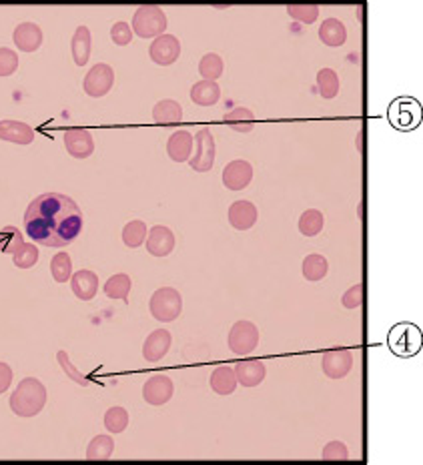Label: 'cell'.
Instances as JSON below:
<instances>
[{
	"instance_id": "6da1fadb",
	"label": "cell",
	"mask_w": 423,
	"mask_h": 465,
	"mask_svg": "<svg viewBox=\"0 0 423 465\" xmlns=\"http://www.w3.org/2000/svg\"><path fill=\"white\" fill-rule=\"evenodd\" d=\"M24 231L43 247H67L82 231V211L67 195H40L24 213Z\"/></svg>"
},
{
	"instance_id": "7a4b0ae2",
	"label": "cell",
	"mask_w": 423,
	"mask_h": 465,
	"mask_svg": "<svg viewBox=\"0 0 423 465\" xmlns=\"http://www.w3.org/2000/svg\"><path fill=\"white\" fill-rule=\"evenodd\" d=\"M46 405V387L35 379H23L11 395V409L18 417H35Z\"/></svg>"
},
{
	"instance_id": "3957f363",
	"label": "cell",
	"mask_w": 423,
	"mask_h": 465,
	"mask_svg": "<svg viewBox=\"0 0 423 465\" xmlns=\"http://www.w3.org/2000/svg\"><path fill=\"white\" fill-rule=\"evenodd\" d=\"M388 347L397 357H413L422 351V329L413 323H397L388 335Z\"/></svg>"
},
{
	"instance_id": "277c9868",
	"label": "cell",
	"mask_w": 423,
	"mask_h": 465,
	"mask_svg": "<svg viewBox=\"0 0 423 465\" xmlns=\"http://www.w3.org/2000/svg\"><path fill=\"white\" fill-rule=\"evenodd\" d=\"M150 315L160 321V323H171L181 315L183 311V297L172 287H163L157 289L150 297Z\"/></svg>"
},
{
	"instance_id": "5b68a950",
	"label": "cell",
	"mask_w": 423,
	"mask_h": 465,
	"mask_svg": "<svg viewBox=\"0 0 423 465\" xmlns=\"http://www.w3.org/2000/svg\"><path fill=\"white\" fill-rule=\"evenodd\" d=\"M388 119L397 131H412L422 125V102L403 97L389 104Z\"/></svg>"
},
{
	"instance_id": "8992f818",
	"label": "cell",
	"mask_w": 423,
	"mask_h": 465,
	"mask_svg": "<svg viewBox=\"0 0 423 465\" xmlns=\"http://www.w3.org/2000/svg\"><path fill=\"white\" fill-rule=\"evenodd\" d=\"M133 31L141 38H157L167 31V14L159 6H141L133 16Z\"/></svg>"
},
{
	"instance_id": "52a82bcc",
	"label": "cell",
	"mask_w": 423,
	"mask_h": 465,
	"mask_svg": "<svg viewBox=\"0 0 423 465\" xmlns=\"http://www.w3.org/2000/svg\"><path fill=\"white\" fill-rule=\"evenodd\" d=\"M259 345V329L251 321H237L229 331V349L235 355H251Z\"/></svg>"
},
{
	"instance_id": "ba28073f",
	"label": "cell",
	"mask_w": 423,
	"mask_h": 465,
	"mask_svg": "<svg viewBox=\"0 0 423 465\" xmlns=\"http://www.w3.org/2000/svg\"><path fill=\"white\" fill-rule=\"evenodd\" d=\"M194 153L189 159L191 169L197 173H209L215 165V138L209 128H201L194 135Z\"/></svg>"
},
{
	"instance_id": "9c48e42d",
	"label": "cell",
	"mask_w": 423,
	"mask_h": 465,
	"mask_svg": "<svg viewBox=\"0 0 423 465\" xmlns=\"http://www.w3.org/2000/svg\"><path fill=\"white\" fill-rule=\"evenodd\" d=\"M115 84V70L109 67V65H94V67L87 72L84 82H82V89L84 92L92 97V99H101L106 92L113 89Z\"/></svg>"
},
{
	"instance_id": "30bf717a",
	"label": "cell",
	"mask_w": 423,
	"mask_h": 465,
	"mask_svg": "<svg viewBox=\"0 0 423 465\" xmlns=\"http://www.w3.org/2000/svg\"><path fill=\"white\" fill-rule=\"evenodd\" d=\"M149 57L153 62H157L160 67H169L177 58L181 57V43L177 36L172 34H160L153 40L149 48Z\"/></svg>"
},
{
	"instance_id": "8fae6325",
	"label": "cell",
	"mask_w": 423,
	"mask_h": 465,
	"mask_svg": "<svg viewBox=\"0 0 423 465\" xmlns=\"http://www.w3.org/2000/svg\"><path fill=\"white\" fill-rule=\"evenodd\" d=\"M321 367L329 379H344L353 369V355L347 349H333L323 355Z\"/></svg>"
},
{
	"instance_id": "7c38bea8",
	"label": "cell",
	"mask_w": 423,
	"mask_h": 465,
	"mask_svg": "<svg viewBox=\"0 0 423 465\" xmlns=\"http://www.w3.org/2000/svg\"><path fill=\"white\" fill-rule=\"evenodd\" d=\"M253 181V167L247 160H231L229 165L223 169V185L229 191H243L247 189Z\"/></svg>"
},
{
	"instance_id": "4fadbf2b",
	"label": "cell",
	"mask_w": 423,
	"mask_h": 465,
	"mask_svg": "<svg viewBox=\"0 0 423 465\" xmlns=\"http://www.w3.org/2000/svg\"><path fill=\"white\" fill-rule=\"evenodd\" d=\"M65 148L75 159H89L94 153V141L87 128H69L65 131Z\"/></svg>"
},
{
	"instance_id": "5bb4252c",
	"label": "cell",
	"mask_w": 423,
	"mask_h": 465,
	"mask_svg": "<svg viewBox=\"0 0 423 465\" xmlns=\"http://www.w3.org/2000/svg\"><path fill=\"white\" fill-rule=\"evenodd\" d=\"M175 393L171 377L167 375H153L143 387V398L149 405H165Z\"/></svg>"
},
{
	"instance_id": "9a60e30c",
	"label": "cell",
	"mask_w": 423,
	"mask_h": 465,
	"mask_svg": "<svg viewBox=\"0 0 423 465\" xmlns=\"http://www.w3.org/2000/svg\"><path fill=\"white\" fill-rule=\"evenodd\" d=\"M172 345V337L171 333L167 329H157L150 333L149 337L145 339V345H143V357L145 361H150V363H157L160 361Z\"/></svg>"
},
{
	"instance_id": "2e32d148",
	"label": "cell",
	"mask_w": 423,
	"mask_h": 465,
	"mask_svg": "<svg viewBox=\"0 0 423 465\" xmlns=\"http://www.w3.org/2000/svg\"><path fill=\"white\" fill-rule=\"evenodd\" d=\"M12 40L18 50L23 53H35L38 46L43 45V31L35 23L18 24L12 33Z\"/></svg>"
},
{
	"instance_id": "e0dca14e",
	"label": "cell",
	"mask_w": 423,
	"mask_h": 465,
	"mask_svg": "<svg viewBox=\"0 0 423 465\" xmlns=\"http://www.w3.org/2000/svg\"><path fill=\"white\" fill-rule=\"evenodd\" d=\"M175 249V235L171 229L157 227L150 229V233H147V251L153 257H167L171 255Z\"/></svg>"
},
{
	"instance_id": "ac0fdd59",
	"label": "cell",
	"mask_w": 423,
	"mask_h": 465,
	"mask_svg": "<svg viewBox=\"0 0 423 465\" xmlns=\"http://www.w3.org/2000/svg\"><path fill=\"white\" fill-rule=\"evenodd\" d=\"M257 207L251 201H235L229 207V223L237 231H249L257 223Z\"/></svg>"
},
{
	"instance_id": "d6986e66",
	"label": "cell",
	"mask_w": 423,
	"mask_h": 465,
	"mask_svg": "<svg viewBox=\"0 0 423 465\" xmlns=\"http://www.w3.org/2000/svg\"><path fill=\"white\" fill-rule=\"evenodd\" d=\"M194 136L189 131H175L167 141V153L175 163H187L193 153Z\"/></svg>"
},
{
	"instance_id": "ffe728a7",
	"label": "cell",
	"mask_w": 423,
	"mask_h": 465,
	"mask_svg": "<svg viewBox=\"0 0 423 465\" xmlns=\"http://www.w3.org/2000/svg\"><path fill=\"white\" fill-rule=\"evenodd\" d=\"M0 141H9L14 145H31L35 141L33 126L21 121H0Z\"/></svg>"
},
{
	"instance_id": "44dd1931",
	"label": "cell",
	"mask_w": 423,
	"mask_h": 465,
	"mask_svg": "<svg viewBox=\"0 0 423 465\" xmlns=\"http://www.w3.org/2000/svg\"><path fill=\"white\" fill-rule=\"evenodd\" d=\"M70 287H72V293L79 297L80 301H91L99 291V277H97V273L82 269L70 277Z\"/></svg>"
},
{
	"instance_id": "7402d4cb",
	"label": "cell",
	"mask_w": 423,
	"mask_h": 465,
	"mask_svg": "<svg viewBox=\"0 0 423 465\" xmlns=\"http://www.w3.org/2000/svg\"><path fill=\"white\" fill-rule=\"evenodd\" d=\"M235 375H237V383L243 387H257L263 383L267 369L261 361L251 359V361H239L235 365Z\"/></svg>"
},
{
	"instance_id": "603a6c76",
	"label": "cell",
	"mask_w": 423,
	"mask_h": 465,
	"mask_svg": "<svg viewBox=\"0 0 423 465\" xmlns=\"http://www.w3.org/2000/svg\"><path fill=\"white\" fill-rule=\"evenodd\" d=\"M91 31L89 26L80 24L79 28L75 31V36H72V43H70V48H72V58L79 67H84L91 58Z\"/></svg>"
},
{
	"instance_id": "cb8c5ba5",
	"label": "cell",
	"mask_w": 423,
	"mask_h": 465,
	"mask_svg": "<svg viewBox=\"0 0 423 465\" xmlns=\"http://www.w3.org/2000/svg\"><path fill=\"white\" fill-rule=\"evenodd\" d=\"M191 99L194 104H201V106H213L217 104L221 99V87L213 80H201V82H194L193 89H191Z\"/></svg>"
},
{
	"instance_id": "d4e9b609",
	"label": "cell",
	"mask_w": 423,
	"mask_h": 465,
	"mask_svg": "<svg viewBox=\"0 0 423 465\" xmlns=\"http://www.w3.org/2000/svg\"><path fill=\"white\" fill-rule=\"evenodd\" d=\"M319 38L323 45L327 46H344L347 40V31L345 24L337 18H327L319 26Z\"/></svg>"
},
{
	"instance_id": "484cf974",
	"label": "cell",
	"mask_w": 423,
	"mask_h": 465,
	"mask_svg": "<svg viewBox=\"0 0 423 465\" xmlns=\"http://www.w3.org/2000/svg\"><path fill=\"white\" fill-rule=\"evenodd\" d=\"M181 119H183V106L171 99L159 101L153 109V121L159 125H172V123H179Z\"/></svg>"
},
{
	"instance_id": "4316f807",
	"label": "cell",
	"mask_w": 423,
	"mask_h": 465,
	"mask_svg": "<svg viewBox=\"0 0 423 465\" xmlns=\"http://www.w3.org/2000/svg\"><path fill=\"white\" fill-rule=\"evenodd\" d=\"M211 389L219 395H231L237 389V375L233 367H217L211 375Z\"/></svg>"
},
{
	"instance_id": "83f0119b",
	"label": "cell",
	"mask_w": 423,
	"mask_h": 465,
	"mask_svg": "<svg viewBox=\"0 0 423 465\" xmlns=\"http://www.w3.org/2000/svg\"><path fill=\"white\" fill-rule=\"evenodd\" d=\"M115 452V442L109 435H97L89 447H87V459L89 461H104L111 459V455Z\"/></svg>"
},
{
	"instance_id": "f1b7e54d",
	"label": "cell",
	"mask_w": 423,
	"mask_h": 465,
	"mask_svg": "<svg viewBox=\"0 0 423 465\" xmlns=\"http://www.w3.org/2000/svg\"><path fill=\"white\" fill-rule=\"evenodd\" d=\"M223 121H225L235 133H251L253 126H255V114H253L249 109L239 106V109H235V111L225 114Z\"/></svg>"
},
{
	"instance_id": "f546056e",
	"label": "cell",
	"mask_w": 423,
	"mask_h": 465,
	"mask_svg": "<svg viewBox=\"0 0 423 465\" xmlns=\"http://www.w3.org/2000/svg\"><path fill=\"white\" fill-rule=\"evenodd\" d=\"M325 225V217L317 209H309L303 215L299 217V233L303 237H315L319 235L321 229Z\"/></svg>"
},
{
	"instance_id": "4dcf8cb0",
	"label": "cell",
	"mask_w": 423,
	"mask_h": 465,
	"mask_svg": "<svg viewBox=\"0 0 423 465\" xmlns=\"http://www.w3.org/2000/svg\"><path fill=\"white\" fill-rule=\"evenodd\" d=\"M327 271H329V263H327V259L323 255L313 253V255L305 257V261H303V275H305L307 281H313V283L321 281L327 275Z\"/></svg>"
},
{
	"instance_id": "1f68e13d",
	"label": "cell",
	"mask_w": 423,
	"mask_h": 465,
	"mask_svg": "<svg viewBox=\"0 0 423 465\" xmlns=\"http://www.w3.org/2000/svg\"><path fill=\"white\" fill-rule=\"evenodd\" d=\"M317 87H319V94L323 99L331 101L339 94V77L333 68H321V72L317 75Z\"/></svg>"
},
{
	"instance_id": "d6a6232c",
	"label": "cell",
	"mask_w": 423,
	"mask_h": 465,
	"mask_svg": "<svg viewBox=\"0 0 423 465\" xmlns=\"http://www.w3.org/2000/svg\"><path fill=\"white\" fill-rule=\"evenodd\" d=\"M131 287H133L131 277L125 275V273H119V275H113V277L106 281V285H104V295L109 297V299H126Z\"/></svg>"
},
{
	"instance_id": "836d02e7",
	"label": "cell",
	"mask_w": 423,
	"mask_h": 465,
	"mask_svg": "<svg viewBox=\"0 0 423 465\" xmlns=\"http://www.w3.org/2000/svg\"><path fill=\"white\" fill-rule=\"evenodd\" d=\"M223 70H225L223 58L215 55V53L205 55V57L201 58V62H199V72H201L203 80H213L215 82L223 75Z\"/></svg>"
},
{
	"instance_id": "e575fe53",
	"label": "cell",
	"mask_w": 423,
	"mask_h": 465,
	"mask_svg": "<svg viewBox=\"0 0 423 465\" xmlns=\"http://www.w3.org/2000/svg\"><path fill=\"white\" fill-rule=\"evenodd\" d=\"M50 273H53V279L57 283H65L72 277V261H70L69 253H57L50 261Z\"/></svg>"
},
{
	"instance_id": "d590c367",
	"label": "cell",
	"mask_w": 423,
	"mask_h": 465,
	"mask_svg": "<svg viewBox=\"0 0 423 465\" xmlns=\"http://www.w3.org/2000/svg\"><path fill=\"white\" fill-rule=\"evenodd\" d=\"M147 237V225L143 221H131L128 225L123 229V243L128 249H137L145 243Z\"/></svg>"
},
{
	"instance_id": "8d00e7d4",
	"label": "cell",
	"mask_w": 423,
	"mask_h": 465,
	"mask_svg": "<svg viewBox=\"0 0 423 465\" xmlns=\"http://www.w3.org/2000/svg\"><path fill=\"white\" fill-rule=\"evenodd\" d=\"M36 261H38V249L33 243H23L18 249L12 253V263L18 269H31V267H35Z\"/></svg>"
},
{
	"instance_id": "74e56055",
	"label": "cell",
	"mask_w": 423,
	"mask_h": 465,
	"mask_svg": "<svg viewBox=\"0 0 423 465\" xmlns=\"http://www.w3.org/2000/svg\"><path fill=\"white\" fill-rule=\"evenodd\" d=\"M128 425V413L123 407H111L104 413V427L111 433H123Z\"/></svg>"
},
{
	"instance_id": "f35d334b",
	"label": "cell",
	"mask_w": 423,
	"mask_h": 465,
	"mask_svg": "<svg viewBox=\"0 0 423 465\" xmlns=\"http://www.w3.org/2000/svg\"><path fill=\"white\" fill-rule=\"evenodd\" d=\"M287 12H289L291 18H295L299 23L313 24L319 16V6H315V4H291V6H287Z\"/></svg>"
},
{
	"instance_id": "ab89813d",
	"label": "cell",
	"mask_w": 423,
	"mask_h": 465,
	"mask_svg": "<svg viewBox=\"0 0 423 465\" xmlns=\"http://www.w3.org/2000/svg\"><path fill=\"white\" fill-rule=\"evenodd\" d=\"M23 243V233L16 227H4L0 231V251L14 253Z\"/></svg>"
},
{
	"instance_id": "60d3db41",
	"label": "cell",
	"mask_w": 423,
	"mask_h": 465,
	"mask_svg": "<svg viewBox=\"0 0 423 465\" xmlns=\"http://www.w3.org/2000/svg\"><path fill=\"white\" fill-rule=\"evenodd\" d=\"M57 361H58V365H60V367L65 369V373H67V377H70V379H72L75 383H79V385H82V387L89 385V379H87L84 375L80 373V371H79V369H77V367H75V365L70 363L69 353H67V351H58L57 353Z\"/></svg>"
},
{
	"instance_id": "b9f144b4",
	"label": "cell",
	"mask_w": 423,
	"mask_h": 465,
	"mask_svg": "<svg viewBox=\"0 0 423 465\" xmlns=\"http://www.w3.org/2000/svg\"><path fill=\"white\" fill-rule=\"evenodd\" d=\"M321 459H325V461H347L349 459L347 445L341 442H329L323 447Z\"/></svg>"
},
{
	"instance_id": "7bdbcfd3",
	"label": "cell",
	"mask_w": 423,
	"mask_h": 465,
	"mask_svg": "<svg viewBox=\"0 0 423 465\" xmlns=\"http://www.w3.org/2000/svg\"><path fill=\"white\" fill-rule=\"evenodd\" d=\"M18 68V57L12 48H0V77H11Z\"/></svg>"
},
{
	"instance_id": "ee69618b",
	"label": "cell",
	"mask_w": 423,
	"mask_h": 465,
	"mask_svg": "<svg viewBox=\"0 0 423 465\" xmlns=\"http://www.w3.org/2000/svg\"><path fill=\"white\" fill-rule=\"evenodd\" d=\"M111 38H113L115 45L126 46L133 40V28L126 23H116L115 26L111 28Z\"/></svg>"
},
{
	"instance_id": "f6af8a7d",
	"label": "cell",
	"mask_w": 423,
	"mask_h": 465,
	"mask_svg": "<svg viewBox=\"0 0 423 465\" xmlns=\"http://www.w3.org/2000/svg\"><path fill=\"white\" fill-rule=\"evenodd\" d=\"M341 301H344L345 309H357V307L363 303V283L353 285V287L345 293Z\"/></svg>"
},
{
	"instance_id": "bcb514c9",
	"label": "cell",
	"mask_w": 423,
	"mask_h": 465,
	"mask_svg": "<svg viewBox=\"0 0 423 465\" xmlns=\"http://www.w3.org/2000/svg\"><path fill=\"white\" fill-rule=\"evenodd\" d=\"M12 383V369L11 365L4 363V361H0V395L11 387Z\"/></svg>"
}]
</instances>
